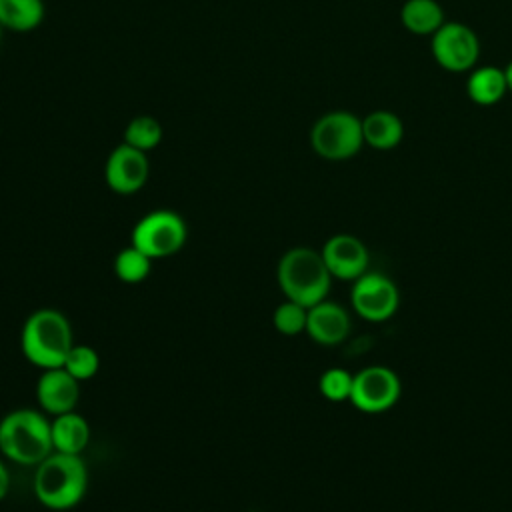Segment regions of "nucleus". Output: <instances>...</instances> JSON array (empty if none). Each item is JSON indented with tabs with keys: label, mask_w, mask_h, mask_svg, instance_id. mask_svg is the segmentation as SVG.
Masks as SVG:
<instances>
[{
	"label": "nucleus",
	"mask_w": 512,
	"mask_h": 512,
	"mask_svg": "<svg viewBox=\"0 0 512 512\" xmlns=\"http://www.w3.org/2000/svg\"><path fill=\"white\" fill-rule=\"evenodd\" d=\"M306 320H308V308L298 302H292L288 298H286V302L276 306V310L272 314L274 328L284 336H296V334L306 332Z\"/></svg>",
	"instance_id": "nucleus-21"
},
{
	"label": "nucleus",
	"mask_w": 512,
	"mask_h": 512,
	"mask_svg": "<svg viewBox=\"0 0 512 512\" xmlns=\"http://www.w3.org/2000/svg\"><path fill=\"white\" fill-rule=\"evenodd\" d=\"M186 236V222L180 214L172 210H154L136 222L132 230V246L152 260L166 258L180 252Z\"/></svg>",
	"instance_id": "nucleus-6"
},
{
	"label": "nucleus",
	"mask_w": 512,
	"mask_h": 512,
	"mask_svg": "<svg viewBox=\"0 0 512 512\" xmlns=\"http://www.w3.org/2000/svg\"><path fill=\"white\" fill-rule=\"evenodd\" d=\"M402 26L416 36H432L446 20L436 0H406L400 8Z\"/></svg>",
	"instance_id": "nucleus-17"
},
{
	"label": "nucleus",
	"mask_w": 512,
	"mask_h": 512,
	"mask_svg": "<svg viewBox=\"0 0 512 512\" xmlns=\"http://www.w3.org/2000/svg\"><path fill=\"white\" fill-rule=\"evenodd\" d=\"M402 394L400 378L386 366H368L354 374L350 402L356 410L366 414H380L390 410Z\"/></svg>",
	"instance_id": "nucleus-8"
},
{
	"label": "nucleus",
	"mask_w": 512,
	"mask_h": 512,
	"mask_svg": "<svg viewBox=\"0 0 512 512\" xmlns=\"http://www.w3.org/2000/svg\"><path fill=\"white\" fill-rule=\"evenodd\" d=\"M276 278L284 296L306 308L326 300L332 284L322 254L308 246L286 250L278 262Z\"/></svg>",
	"instance_id": "nucleus-2"
},
{
	"label": "nucleus",
	"mask_w": 512,
	"mask_h": 512,
	"mask_svg": "<svg viewBox=\"0 0 512 512\" xmlns=\"http://www.w3.org/2000/svg\"><path fill=\"white\" fill-rule=\"evenodd\" d=\"M504 76H506V84H508V92L512 94V60L504 66Z\"/></svg>",
	"instance_id": "nucleus-25"
},
{
	"label": "nucleus",
	"mask_w": 512,
	"mask_h": 512,
	"mask_svg": "<svg viewBox=\"0 0 512 512\" xmlns=\"http://www.w3.org/2000/svg\"><path fill=\"white\" fill-rule=\"evenodd\" d=\"M150 268H152V258L132 244L120 250L114 258V274L118 280L126 284H138L146 280V276L150 274Z\"/></svg>",
	"instance_id": "nucleus-19"
},
{
	"label": "nucleus",
	"mask_w": 512,
	"mask_h": 512,
	"mask_svg": "<svg viewBox=\"0 0 512 512\" xmlns=\"http://www.w3.org/2000/svg\"><path fill=\"white\" fill-rule=\"evenodd\" d=\"M328 272L338 280H356L368 272L370 254L364 242L352 234H334L320 250Z\"/></svg>",
	"instance_id": "nucleus-11"
},
{
	"label": "nucleus",
	"mask_w": 512,
	"mask_h": 512,
	"mask_svg": "<svg viewBox=\"0 0 512 512\" xmlns=\"http://www.w3.org/2000/svg\"><path fill=\"white\" fill-rule=\"evenodd\" d=\"M88 470L80 454L52 452L34 472V494L50 510H70L86 494Z\"/></svg>",
	"instance_id": "nucleus-1"
},
{
	"label": "nucleus",
	"mask_w": 512,
	"mask_h": 512,
	"mask_svg": "<svg viewBox=\"0 0 512 512\" xmlns=\"http://www.w3.org/2000/svg\"><path fill=\"white\" fill-rule=\"evenodd\" d=\"M150 174V164L146 152L128 146L126 142L118 144L104 166V178L110 190L116 194H134L138 192Z\"/></svg>",
	"instance_id": "nucleus-10"
},
{
	"label": "nucleus",
	"mask_w": 512,
	"mask_h": 512,
	"mask_svg": "<svg viewBox=\"0 0 512 512\" xmlns=\"http://www.w3.org/2000/svg\"><path fill=\"white\" fill-rule=\"evenodd\" d=\"M2 30H4V28H2V24H0V40H2Z\"/></svg>",
	"instance_id": "nucleus-26"
},
{
	"label": "nucleus",
	"mask_w": 512,
	"mask_h": 512,
	"mask_svg": "<svg viewBox=\"0 0 512 512\" xmlns=\"http://www.w3.org/2000/svg\"><path fill=\"white\" fill-rule=\"evenodd\" d=\"M62 368L66 372H70L78 382L90 380L100 368V358L94 348H90L86 344H74L62 364Z\"/></svg>",
	"instance_id": "nucleus-22"
},
{
	"label": "nucleus",
	"mask_w": 512,
	"mask_h": 512,
	"mask_svg": "<svg viewBox=\"0 0 512 512\" xmlns=\"http://www.w3.org/2000/svg\"><path fill=\"white\" fill-rule=\"evenodd\" d=\"M466 94L478 106H494L508 94L504 68L474 66L466 78Z\"/></svg>",
	"instance_id": "nucleus-16"
},
{
	"label": "nucleus",
	"mask_w": 512,
	"mask_h": 512,
	"mask_svg": "<svg viewBox=\"0 0 512 512\" xmlns=\"http://www.w3.org/2000/svg\"><path fill=\"white\" fill-rule=\"evenodd\" d=\"M306 334L320 346H336L350 334V316L336 302L322 300L308 308Z\"/></svg>",
	"instance_id": "nucleus-13"
},
{
	"label": "nucleus",
	"mask_w": 512,
	"mask_h": 512,
	"mask_svg": "<svg viewBox=\"0 0 512 512\" xmlns=\"http://www.w3.org/2000/svg\"><path fill=\"white\" fill-rule=\"evenodd\" d=\"M0 452L24 466H38L54 452L52 430L44 414L34 408H18L0 420Z\"/></svg>",
	"instance_id": "nucleus-4"
},
{
	"label": "nucleus",
	"mask_w": 512,
	"mask_h": 512,
	"mask_svg": "<svg viewBox=\"0 0 512 512\" xmlns=\"http://www.w3.org/2000/svg\"><path fill=\"white\" fill-rule=\"evenodd\" d=\"M350 302L360 318L368 322H384L396 314L400 292L388 276L380 272H364L352 284Z\"/></svg>",
	"instance_id": "nucleus-9"
},
{
	"label": "nucleus",
	"mask_w": 512,
	"mask_h": 512,
	"mask_svg": "<svg viewBox=\"0 0 512 512\" xmlns=\"http://www.w3.org/2000/svg\"><path fill=\"white\" fill-rule=\"evenodd\" d=\"M430 52L442 70L452 74L470 72L478 66L480 40L468 24L448 20L430 36Z\"/></svg>",
	"instance_id": "nucleus-7"
},
{
	"label": "nucleus",
	"mask_w": 512,
	"mask_h": 512,
	"mask_svg": "<svg viewBox=\"0 0 512 512\" xmlns=\"http://www.w3.org/2000/svg\"><path fill=\"white\" fill-rule=\"evenodd\" d=\"M364 144L386 152L400 146L404 138V122L392 110H372L362 118Z\"/></svg>",
	"instance_id": "nucleus-14"
},
{
	"label": "nucleus",
	"mask_w": 512,
	"mask_h": 512,
	"mask_svg": "<svg viewBox=\"0 0 512 512\" xmlns=\"http://www.w3.org/2000/svg\"><path fill=\"white\" fill-rule=\"evenodd\" d=\"M312 150L330 162L354 158L364 146L362 118L350 110H330L310 128Z\"/></svg>",
	"instance_id": "nucleus-5"
},
{
	"label": "nucleus",
	"mask_w": 512,
	"mask_h": 512,
	"mask_svg": "<svg viewBox=\"0 0 512 512\" xmlns=\"http://www.w3.org/2000/svg\"><path fill=\"white\" fill-rule=\"evenodd\" d=\"M8 488H10V474H8V468L4 466V462L0 460V500L8 494Z\"/></svg>",
	"instance_id": "nucleus-24"
},
{
	"label": "nucleus",
	"mask_w": 512,
	"mask_h": 512,
	"mask_svg": "<svg viewBox=\"0 0 512 512\" xmlns=\"http://www.w3.org/2000/svg\"><path fill=\"white\" fill-rule=\"evenodd\" d=\"M124 142L136 150L150 152L162 142V126L152 116H136L124 130Z\"/></svg>",
	"instance_id": "nucleus-20"
},
{
	"label": "nucleus",
	"mask_w": 512,
	"mask_h": 512,
	"mask_svg": "<svg viewBox=\"0 0 512 512\" xmlns=\"http://www.w3.org/2000/svg\"><path fill=\"white\" fill-rule=\"evenodd\" d=\"M52 448L62 454H82L90 440V426L84 416L70 410L54 416L50 422Z\"/></svg>",
	"instance_id": "nucleus-15"
},
{
	"label": "nucleus",
	"mask_w": 512,
	"mask_h": 512,
	"mask_svg": "<svg viewBox=\"0 0 512 512\" xmlns=\"http://www.w3.org/2000/svg\"><path fill=\"white\" fill-rule=\"evenodd\" d=\"M80 396V382L60 368H48L36 382V398L38 404L48 414H64L76 408Z\"/></svg>",
	"instance_id": "nucleus-12"
},
{
	"label": "nucleus",
	"mask_w": 512,
	"mask_h": 512,
	"mask_svg": "<svg viewBox=\"0 0 512 512\" xmlns=\"http://www.w3.org/2000/svg\"><path fill=\"white\" fill-rule=\"evenodd\" d=\"M20 346L30 364L42 370L60 368L74 346L72 326L60 310L40 308L26 318Z\"/></svg>",
	"instance_id": "nucleus-3"
},
{
	"label": "nucleus",
	"mask_w": 512,
	"mask_h": 512,
	"mask_svg": "<svg viewBox=\"0 0 512 512\" xmlns=\"http://www.w3.org/2000/svg\"><path fill=\"white\" fill-rule=\"evenodd\" d=\"M352 380H354V374H350L348 370L328 368L326 372H322V376L318 380V388L326 400L344 402V400H350Z\"/></svg>",
	"instance_id": "nucleus-23"
},
{
	"label": "nucleus",
	"mask_w": 512,
	"mask_h": 512,
	"mask_svg": "<svg viewBox=\"0 0 512 512\" xmlns=\"http://www.w3.org/2000/svg\"><path fill=\"white\" fill-rule=\"evenodd\" d=\"M44 18L42 0H0V24L14 32H30Z\"/></svg>",
	"instance_id": "nucleus-18"
}]
</instances>
